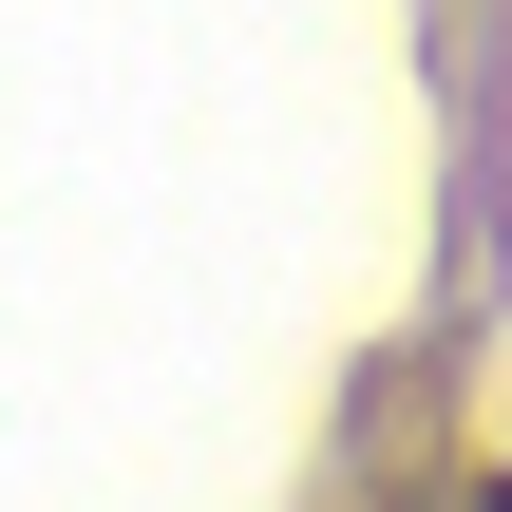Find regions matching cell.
Returning a JSON list of instances; mask_svg holds the SVG:
<instances>
[{
  "instance_id": "6da1fadb",
  "label": "cell",
  "mask_w": 512,
  "mask_h": 512,
  "mask_svg": "<svg viewBox=\"0 0 512 512\" xmlns=\"http://www.w3.org/2000/svg\"><path fill=\"white\" fill-rule=\"evenodd\" d=\"M475 512H512V494H475Z\"/></svg>"
}]
</instances>
